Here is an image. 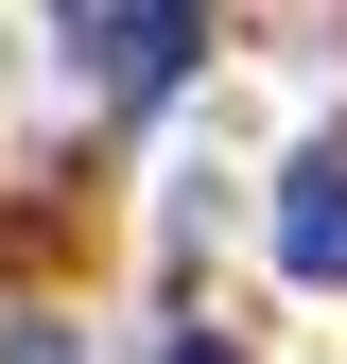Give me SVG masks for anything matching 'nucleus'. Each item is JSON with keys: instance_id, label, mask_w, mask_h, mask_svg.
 Segmentation results:
<instances>
[{"instance_id": "nucleus-1", "label": "nucleus", "mask_w": 347, "mask_h": 364, "mask_svg": "<svg viewBox=\"0 0 347 364\" xmlns=\"http://www.w3.org/2000/svg\"><path fill=\"white\" fill-rule=\"evenodd\" d=\"M191 35H208L191 0H122V18H105V105H156V87L191 70Z\"/></svg>"}, {"instance_id": "nucleus-2", "label": "nucleus", "mask_w": 347, "mask_h": 364, "mask_svg": "<svg viewBox=\"0 0 347 364\" xmlns=\"http://www.w3.org/2000/svg\"><path fill=\"white\" fill-rule=\"evenodd\" d=\"M278 260H295L313 295L347 278V156H295V173H278Z\"/></svg>"}]
</instances>
